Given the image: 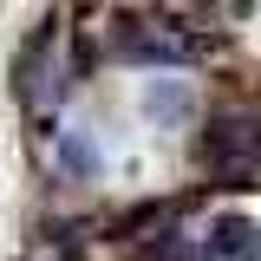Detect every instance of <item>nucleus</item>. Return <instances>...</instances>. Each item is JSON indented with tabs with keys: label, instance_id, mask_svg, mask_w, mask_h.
Instances as JSON below:
<instances>
[{
	"label": "nucleus",
	"instance_id": "4",
	"mask_svg": "<svg viewBox=\"0 0 261 261\" xmlns=\"http://www.w3.org/2000/svg\"><path fill=\"white\" fill-rule=\"evenodd\" d=\"M202 255L209 261H261V222L248 216H216L202 235Z\"/></svg>",
	"mask_w": 261,
	"mask_h": 261
},
{
	"label": "nucleus",
	"instance_id": "3",
	"mask_svg": "<svg viewBox=\"0 0 261 261\" xmlns=\"http://www.w3.org/2000/svg\"><path fill=\"white\" fill-rule=\"evenodd\" d=\"M46 79H59V65H53V20L13 53V98L20 105H39L46 98Z\"/></svg>",
	"mask_w": 261,
	"mask_h": 261
},
{
	"label": "nucleus",
	"instance_id": "2",
	"mask_svg": "<svg viewBox=\"0 0 261 261\" xmlns=\"http://www.w3.org/2000/svg\"><path fill=\"white\" fill-rule=\"evenodd\" d=\"M105 46H111V59H124V65H183L190 59V39L150 27V20H118Z\"/></svg>",
	"mask_w": 261,
	"mask_h": 261
},
{
	"label": "nucleus",
	"instance_id": "1",
	"mask_svg": "<svg viewBox=\"0 0 261 261\" xmlns=\"http://www.w3.org/2000/svg\"><path fill=\"white\" fill-rule=\"evenodd\" d=\"M202 170H209L222 190H255V183H261V111H248V105L209 111Z\"/></svg>",
	"mask_w": 261,
	"mask_h": 261
},
{
	"label": "nucleus",
	"instance_id": "6",
	"mask_svg": "<svg viewBox=\"0 0 261 261\" xmlns=\"http://www.w3.org/2000/svg\"><path fill=\"white\" fill-rule=\"evenodd\" d=\"M59 170H65V176H98L105 157L92 150V137H85V130H59Z\"/></svg>",
	"mask_w": 261,
	"mask_h": 261
},
{
	"label": "nucleus",
	"instance_id": "5",
	"mask_svg": "<svg viewBox=\"0 0 261 261\" xmlns=\"http://www.w3.org/2000/svg\"><path fill=\"white\" fill-rule=\"evenodd\" d=\"M144 118H150V124H183V118H190V92H183L176 79H150V85H144Z\"/></svg>",
	"mask_w": 261,
	"mask_h": 261
}]
</instances>
